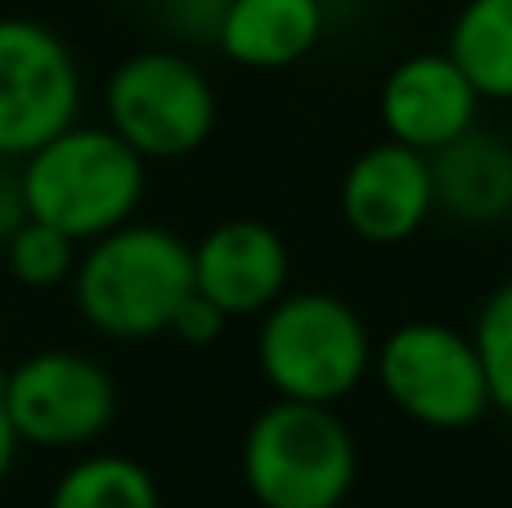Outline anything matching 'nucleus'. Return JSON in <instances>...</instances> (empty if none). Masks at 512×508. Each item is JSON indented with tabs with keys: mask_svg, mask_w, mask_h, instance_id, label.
Returning <instances> with one entry per match:
<instances>
[{
	"mask_svg": "<svg viewBox=\"0 0 512 508\" xmlns=\"http://www.w3.org/2000/svg\"><path fill=\"white\" fill-rule=\"evenodd\" d=\"M68 288L77 315L99 338H162L176 306L194 293V243H185L167 225L126 221L81 243Z\"/></svg>",
	"mask_w": 512,
	"mask_h": 508,
	"instance_id": "f257e3e1",
	"label": "nucleus"
},
{
	"mask_svg": "<svg viewBox=\"0 0 512 508\" xmlns=\"http://www.w3.org/2000/svg\"><path fill=\"white\" fill-rule=\"evenodd\" d=\"M18 180L36 221L90 243L135 221L149 189V162L113 126L72 122L18 162Z\"/></svg>",
	"mask_w": 512,
	"mask_h": 508,
	"instance_id": "f03ea898",
	"label": "nucleus"
},
{
	"mask_svg": "<svg viewBox=\"0 0 512 508\" xmlns=\"http://www.w3.org/2000/svg\"><path fill=\"white\" fill-rule=\"evenodd\" d=\"M355 468V437L333 405L279 396L243 432V486L261 508H342Z\"/></svg>",
	"mask_w": 512,
	"mask_h": 508,
	"instance_id": "7ed1b4c3",
	"label": "nucleus"
},
{
	"mask_svg": "<svg viewBox=\"0 0 512 508\" xmlns=\"http://www.w3.org/2000/svg\"><path fill=\"white\" fill-rule=\"evenodd\" d=\"M256 365L270 392L283 401L337 405L373 369V342L355 306L306 288V293H283L270 311H261Z\"/></svg>",
	"mask_w": 512,
	"mask_h": 508,
	"instance_id": "20e7f679",
	"label": "nucleus"
},
{
	"mask_svg": "<svg viewBox=\"0 0 512 508\" xmlns=\"http://www.w3.org/2000/svg\"><path fill=\"white\" fill-rule=\"evenodd\" d=\"M104 126H113L144 162L189 158L216 131V90L185 50L149 45L108 72Z\"/></svg>",
	"mask_w": 512,
	"mask_h": 508,
	"instance_id": "39448f33",
	"label": "nucleus"
},
{
	"mask_svg": "<svg viewBox=\"0 0 512 508\" xmlns=\"http://www.w3.org/2000/svg\"><path fill=\"white\" fill-rule=\"evenodd\" d=\"M378 387L409 423L463 432L490 414V387L472 333L441 320H405L373 351Z\"/></svg>",
	"mask_w": 512,
	"mask_h": 508,
	"instance_id": "423d86ee",
	"label": "nucleus"
},
{
	"mask_svg": "<svg viewBox=\"0 0 512 508\" xmlns=\"http://www.w3.org/2000/svg\"><path fill=\"white\" fill-rule=\"evenodd\" d=\"M5 414L32 450H90L117 419V383L95 356L45 347L0 374Z\"/></svg>",
	"mask_w": 512,
	"mask_h": 508,
	"instance_id": "0eeeda50",
	"label": "nucleus"
},
{
	"mask_svg": "<svg viewBox=\"0 0 512 508\" xmlns=\"http://www.w3.org/2000/svg\"><path fill=\"white\" fill-rule=\"evenodd\" d=\"M81 122V68L54 27L0 18V162H23Z\"/></svg>",
	"mask_w": 512,
	"mask_h": 508,
	"instance_id": "6e6552de",
	"label": "nucleus"
},
{
	"mask_svg": "<svg viewBox=\"0 0 512 508\" xmlns=\"http://www.w3.org/2000/svg\"><path fill=\"white\" fill-rule=\"evenodd\" d=\"M337 203H342V221L355 239L373 243V248H396V243L414 239L427 225V216L436 212L432 162L427 153L396 140L369 144L346 167Z\"/></svg>",
	"mask_w": 512,
	"mask_h": 508,
	"instance_id": "1a4fd4ad",
	"label": "nucleus"
},
{
	"mask_svg": "<svg viewBox=\"0 0 512 508\" xmlns=\"http://www.w3.org/2000/svg\"><path fill=\"white\" fill-rule=\"evenodd\" d=\"M477 108L481 95L445 50H423L400 59L378 90L387 140L409 144L418 153H436L454 135L477 126Z\"/></svg>",
	"mask_w": 512,
	"mask_h": 508,
	"instance_id": "9d476101",
	"label": "nucleus"
},
{
	"mask_svg": "<svg viewBox=\"0 0 512 508\" xmlns=\"http://www.w3.org/2000/svg\"><path fill=\"white\" fill-rule=\"evenodd\" d=\"M288 243L252 216L221 221L194 243V288L212 297L230 320L261 315L288 293Z\"/></svg>",
	"mask_w": 512,
	"mask_h": 508,
	"instance_id": "9b49d317",
	"label": "nucleus"
},
{
	"mask_svg": "<svg viewBox=\"0 0 512 508\" xmlns=\"http://www.w3.org/2000/svg\"><path fill=\"white\" fill-rule=\"evenodd\" d=\"M432 162V194L436 212L468 230H490V225L512 221V140L486 126H468L427 153Z\"/></svg>",
	"mask_w": 512,
	"mask_h": 508,
	"instance_id": "f8f14e48",
	"label": "nucleus"
},
{
	"mask_svg": "<svg viewBox=\"0 0 512 508\" xmlns=\"http://www.w3.org/2000/svg\"><path fill=\"white\" fill-rule=\"evenodd\" d=\"M324 36V0H225L216 45L230 63L279 72L301 63Z\"/></svg>",
	"mask_w": 512,
	"mask_h": 508,
	"instance_id": "ddd939ff",
	"label": "nucleus"
},
{
	"mask_svg": "<svg viewBox=\"0 0 512 508\" xmlns=\"http://www.w3.org/2000/svg\"><path fill=\"white\" fill-rule=\"evenodd\" d=\"M445 54L463 68L481 99H512V0H463Z\"/></svg>",
	"mask_w": 512,
	"mask_h": 508,
	"instance_id": "4468645a",
	"label": "nucleus"
},
{
	"mask_svg": "<svg viewBox=\"0 0 512 508\" xmlns=\"http://www.w3.org/2000/svg\"><path fill=\"white\" fill-rule=\"evenodd\" d=\"M45 508H162V491L140 459L95 450L54 477Z\"/></svg>",
	"mask_w": 512,
	"mask_h": 508,
	"instance_id": "2eb2a0df",
	"label": "nucleus"
},
{
	"mask_svg": "<svg viewBox=\"0 0 512 508\" xmlns=\"http://www.w3.org/2000/svg\"><path fill=\"white\" fill-rule=\"evenodd\" d=\"M0 252H5V270L18 288H27V293H50V288H63L72 279L81 243L68 239L63 230H54V225L36 221V216H27L5 239Z\"/></svg>",
	"mask_w": 512,
	"mask_h": 508,
	"instance_id": "dca6fc26",
	"label": "nucleus"
},
{
	"mask_svg": "<svg viewBox=\"0 0 512 508\" xmlns=\"http://www.w3.org/2000/svg\"><path fill=\"white\" fill-rule=\"evenodd\" d=\"M472 342H477L481 369H486L490 410L512 419V279L490 288V297L481 302L477 324H472Z\"/></svg>",
	"mask_w": 512,
	"mask_h": 508,
	"instance_id": "f3484780",
	"label": "nucleus"
},
{
	"mask_svg": "<svg viewBox=\"0 0 512 508\" xmlns=\"http://www.w3.org/2000/svg\"><path fill=\"white\" fill-rule=\"evenodd\" d=\"M225 324H230V315H225L212 297H203L194 288V293L176 306L167 333H171V338H180V342H189V347H212V342L225 333Z\"/></svg>",
	"mask_w": 512,
	"mask_h": 508,
	"instance_id": "a211bd4d",
	"label": "nucleus"
},
{
	"mask_svg": "<svg viewBox=\"0 0 512 508\" xmlns=\"http://www.w3.org/2000/svg\"><path fill=\"white\" fill-rule=\"evenodd\" d=\"M27 198H23V180H18V162H0V248L5 239L27 221Z\"/></svg>",
	"mask_w": 512,
	"mask_h": 508,
	"instance_id": "6ab92c4d",
	"label": "nucleus"
},
{
	"mask_svg": "<svg viewBox=\"0 0 512 508\" xmlns=\"http://www.w3.org/2000/svg\"><path fill=\"white\" fill-rule=\"evenodd\" d=\"M18 450H23V441H18L14 423H9V414H5V396H0V486H5V477L14 473Z\"/></svg>",
	"mask_w": 512,
	"mask_h": 508,
	"instance_id": "aec40b11",
	"label": "nucleus"
}]
</instances>
